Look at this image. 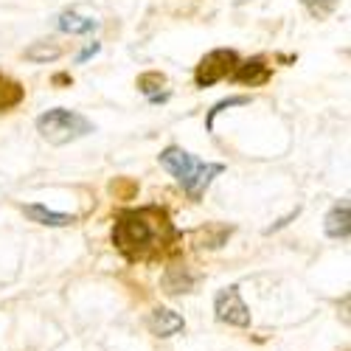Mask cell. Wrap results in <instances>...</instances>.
I'll return each instance as SVG.
<instances>
[{
	"label": "cell",
	"mask_w": 351,
	"mask_h": 351,
	"mask_svg": "<svg viewBox=\"0 0 351 351\" xmlns=\"http://www.w3.org/2000/svg\"><path fill=\"white\" fill-rule=\"evenodd\" d=\"M178 228L171 225L169 214L158 206H143L132 211H121L112 228V245L132 261H149L163 256L178 242Z\"/></svg>",
	"instance_id": "cell-1"
},
{
	"label": "cell",
	"mask_w": 351,
	"mask_h": 351,
	"mask_svg": "<svg viewBox=\"0 0 351 351\" xmlns=\"http://www.w3.org/2000/svg\"><path fill=\"white\" fill-rule=\"evenodd\" d=\"M158 160H160V166L171 174V178L183 186V191L194 202L202 199V194L208 191L214 178H219V174L225 171L222 163H202L199 158L186 152L183 146H166V149L158 155Z\"/></svg>",
	"instance_id": "cell-2"
},
{
	"label": "cell",
	"mask_w": 351,
	"mask_h": 351,
	"mask_svg": "<svg viewBox=\"0 0 351 351\" xmlns=\"http://www.w3.org/2000/svg\"><path fill=\"white\" fill-rule=\"evenodd\" d=\"M37 132L51 146H65V143H73L84 135L96 132V124L90 119H84L82 112H73V110H65V107H53V110H45L37 119Z\"/></svg>",
	"instance_id": "cell-3"
},
{
	"label": "cell",
	"mask_w": 351,
	"mask_h": 351,
	"mask_svg": "<svg viewBox=\"0 0 351 351\" xmlns=\"http://www.w3.org/2000/svg\"><path fill=\"white\" fill-rule=\"evenodd\" d=\"M239 65V53L233 48H217L208 51L206 56L199 60L197 71H194V84L197 87H211L217 82H222L225 76H230Z\"/></svg>",
	"instance_id": "cell-4"
},
{
	"label": "cell",
	"mask_w": 351,
	"mask_h": 351,
	"mask_svg": "<svg viewBox=\"0 0 351 351\" xmlns=\"http://www.w3.org/2000/svg\"><path fill=\"white\" fill-rule=\"evenodd\" d=\"M214 312H217V320H222V324H228V326H239V329L250 326V309L245 306L237 284H230V287L217 292L214 295Z\"/></svg>",
	"instance_id": "cell-5"
},
{
	"label": "cell",
	"mask_w": 351,
	"mask_h": 351,
	"mask_svg": "<svg viewBox=\"0 0 351 351\" xmlns=\"http://www.w3.org/2000/svg\"><path fill=\"white\" fill-rule=\"evenodd\" d=\"M273 76V68L267 65L265 56H253V60H245L237 65V71L230 73L233 82L239 84H250V87H258V84H267Z\"/></svg>",
	"instance_id": "cell-6"
},
{
	"label": "cell",
	"mask_w": 351,
	"mask_h": 351,
	"mask_svg": "<svg viewBox=\"0 0 351 351\" xmlns=\"http://www.w3.org/2000/svg\"><path fill=\"white\" fill-rule=\"evenodd\" d=\"M149 332L155 335V337H171V335H178V332H183L186 329V320H183V315H178L174 309H163V306H158V309H152V315H149Z\"/></svg>",
	"instance_id": "cell-7"
},
{
	"label": "cell",
	"mask_w": 351,
	"mask_h": 351,
	"mask_svg": "<svg viewBox=\"0 0 351 351\" xmlns=\"http://www.w3.org/2000/svg\"><path fill=\"white\" fill-rule=\"evenodd\" d=\"M324 230H326L329 239H348V233H351V208H348V199L337 202V206L326 214Z\"/></svg>",
	"instance_id": "cell-8"
},
{
	"label": "cell",
	"mask_w": 351,
	"mask_h": 351,
	"mask_svg": "<svg viewBox=\"0 0 351 351\" xmlns=\"http://www.w3.org/2000/svg\"><path fill=\"white\" fill-rule=\"evenodd\" d=\"M23 214L37 222V225H48V228H65V225H73L76 217L71 214H62V211H53V208H45L40 206V202H34V206H23Z\"/></svg>",
	"instance_id": "cell-9"
},
{
	"label": "cell",
	"mask_w": 351,
	"mask_h": 351,
	"mask_svg": "<svg viewBox=\"0 0 351 351\" xmlns=\"http://www.w3.org/2000/svg\"><path fill=\"white\" fill-rule=\"evenodd\" d=\"M56 28L65 32V34H90V32L99 28V20L84 17V14L73 12V9H65V12L56 14Z\"/></svg>",
	"instance_id": "cell-10"
},
{
	"label": "cell",
	"mask_w": 351,
	"mask_h": 351,
	"mask_svg": "<svg viewBox=\"0 0 351 351\" xmlns=\"http://www.w3.org/2000/svg\"><path fill=\"white\" fill-rule=\"evenodd\" d=\"M166 87V76L158 73V71H149V73H141L138 76V90L149 99L152 104H160V101H169V90Z\"/></svg>",
	"instance_id": "cell-11"
},
{
	"label": "cell",
	"mask_w": 351,
	"mask_h": 351,
	"mask_svg": "<svg viewBox=\"0 0 351 351\" xmlns=\"http://www.w3.org/2000/svg\"><path fill=\"white\" fill-rule=\"evenodd\" d=\"M25 99V90H23V84L12 76H6L3 71H0V112H6L12 107H17L20 101Z\"/></svg>",
	"instance_id": "cell-12"
},
{
	"label": "cell",
	"mask_w": 351,
	"mask_h": 351,
	"mask_svg": "<svg viewBox=\"0 0 351 351\" xmlns=\"http://www.w3.org/2000/svg\"><path fill=\"white\" fill-rule=\"evenodd\" d=\"M163 287H166V292H171V295H178V292H189L194 287V276L186 267H169V273L163 278Z\"/></svg>",
	"instance_id": "cell-13"
},
{
	"label": "cell",
	"mask_w": 351,
	"mask_h": 351,
	"mask_svg": "<svg viewBox=\"0 0 351 351\" xmlns=\"http://www.w3.org/2000/svg\"><path fill=\"white\" fill-rule=\"evenodd\" d=\"M62 56V48L53 45V43H34L25 48V60L28 62H37V65H45V62H53Z\"/></svg>",
	"instance_id": "cell-14"
},
{
	"label": "cell",
	"mask_w": 351,
	"mask_h": 351,
	"mask_svg": "<svg viewBox=\"0 0 351 351\" xmlns=\"http://www.w3.org/2000/svg\"><path fill=\"white\" fill-rule=\"evenodd\" d=\"M245 104H250V96H228V99L217 101V104L208 110V115H206V130H208V132H214V121H217V115H219V112H225L228 107H245Z\"/></svg>",
	"instance_id": "cell-15"
},
{
	"label": "cell",
	"mask_w": 351,
	"mask_h": 351,
	"mask_svg": "<svg viewBox=\"0 0 351 351\" xmlns=\"http://www.w3.org/2000/svg\"><path fill=\"white\" fill-rule=\"evenodd\" d=\"M301 6L312 14V17H317V20H326V17H332L335 12H337V6H340V0H301Z\"/></svg>",
	"instance_id": "cell-16"
},
{
	"label": "cell",
	"mask_w": 351,
	"mask_h": 351,
	"mask_svg": "<svg viewBox=\"0 0 351 351\" xmlns=\"http://www.w3.org/2000/svg\"><path fill=\"white\" fill-rule=\"evenodd\" d=\"M99 51H101V43H96V40H93V43H87V45L76 53V65H84L87 60H93V56H96Z\"/></svg>",
	"instance_id": "cell-17"
},
{
	"label": "cell",
	"mask_w": 351,
	"mask_h": 351,
	"mask_svg": "<svg viewBox=\"0 0 351 351\" xmlns=\"http://www.w3.org/2000/svg\"><path fill=\"white\" fill-rule=\"evenodd\" d=\"M110 189H112V194H121V197H132V194L138 191V183H132V180H124V178H121V180H115V183H112Z\"/></svg>",
	"instance_id": "cell-18"
},
{
	"label": "cell",
	"mask_w": 351,
	"mask_h": 351,
	"mask_svg": "<svg viewBox=\"0 0 351 351\" xmlns=\"http://www.w3.org/2000/svg\"><path fill=\"white\" fill-rule=\"evenodd\" d=\"M298 214H301V208H295V211H292V214H289V217H284V219H281V222H276V225H270V228H267V233H276V230H281V228H284V225H289V219H295V217H298Z\"/></svg>",
	"instance_id": "cell-19"
},
{
	"label": "cell",
	"mask_w": 351,
	"mask_h": 351,
	"mask_svg": "<svg viewBox=\"0 0 351 351\" xmlns=\"http://www.w3.org/2000/svg\"><path fill=\"white\" fill-rule=\"evenodd\" d=\"M53 82H56V84H71L73 79H71L68 73H56V76H53Z\"/></svg>",
	"instance_id": "cell-20"
}]
</instances>
